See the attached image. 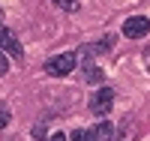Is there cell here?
<instances>
[{
	"mask_svg": "<svg viewBox=\"0 0 150 141\" xmlns=\"http://www.w3.org/2000/svg\"><path fill=\"white\" fill-rule=\"evenodd\" d=\"M75 63H78V57L72 54V51H66V54H57L45 63V72L51 75V78H63V75H69L75 69Z\"/></svg>",
	"mask_w": 150,
	"mask_h": 141,
	"instance_id": "1",
	"label": "cell"
},
{
	"mask_svg": "<svg viewBox=\"0 0 150 141\" xmlns=\"http://www.w3.org/2000/svg\"><path fill=\"white\" fill-rule=\"evenodd\" d=\"M111 105H114V90H111V87H99V90L90 96V111H93V117H108Z\"/></svg>",
	"mask_w": 150,
	"mask_h": 141,
	"instance_id": "2",
	"label": "cell"
},
{
	"mask_svg": "<svg viewBox=\"0 0 150 141\" xmlns=\"http://www.w3.org/2000/svg\"><path fill=\"white\" fill-rule=\"evenodd\" d=\"M147 30H150V18H144V15H132V18L123 21V33L129 39H141Z\"/></svg>",
	"mask_w": 150,
	"mask_h": 141,
	"instance_id": "3",
	"label": "cell"
},
{
	"mask_svg": "<svg viewBox=\"0 0 150 141\" xmlns=\"http://www.w3.org/2000/svg\"><path fill=\"white\" fill-rule=\"evenodd\" d=\"M0 45H3V51H9L12 57H21V54H24V48H21V42H18L15 36H12V33H6V39L0 42Z\"/></svg>",
	"mask_w": 150,
	"mask_h": 141,
	"instance_id": "4",
	"label": "cell"
},
{
	"mask_svg": "<svg viewBox=\"0 0 150 141\" xmlns=\"http://www.w3.org/2000/svg\"><path fill=\"white\" fill-rule=\"evenodd\" d=\"M69 141H99V132H96V126L93 129H75L69 135Z\"/></svg>",
	"mask_w": 150,
	"mask_h": 141,
	"instance_id": "5",
	"label": "cell"
},
{
	"mask_svg": "<svg viewBox=\"0 0 150 141\" xmlns=\"http://www.w3.org/2000/svg\"><path fill=\"white\" fill-rule=\"evenodd\" d=\"M57 6H63V9H69V12H75L78 9V0H54Z\"/></svg>",
	"mask_w": 150,
	"mask_h": 141,
	"instance_id": "6",
	"label": "cell"
},
{
	"mask_svg": "<svg viewBox=\"0 0 150 141\" xmlns=\"http://www.w3.org/2000/svg\"><path fill=\"white\" fill-rule=\"evenodd\" d=\"M6 72H9V63H6V54H3V51H0V78H3Z\"/></svg>",
	"mask_w": 150,
	"mask_h": 141,
	"instance_id": "7",
	"label": "cell"
},
{
	"mask_svg": "<svg viewBox=\"0 0 150 141\" xmlns=\"http://www.w3.org/2000/svg\"><path fill=\"white\" fill-rule=\"evenodd\" d=\"M6 123H9V111L0 105V129H6Z\"/></svg>",
	"mask_w": 150,
	"mask_h": 141,
	"instance_id": "8",
	"label": "cell"
},
{
	"mask_svg": "<svg viewBox=\"0 0 150 141\" xmlns=\"http://www.w3.org/2000/svg\"><path fill=\"white\" fill-rule=\"evenodd\" d=\"M87 81H99V69L96 66H87Z\"/></svg>",
	"mask_w": 150,
	"mask_h": 141,
	"instance_id": "9",
	"label": "cell"
},
{
	"mask_svg": "<svg viewBox=\"0 0 150 141\" xmlns=\"http://www.w3.org/2000/svg\"><path fill=\"white\" fill-rule=\"evenodd\" d=\"M48 141H69V138H66L63 132H54V135H51V138H48Z\"/></svg>",
	"mask_w": 150,
	"mask_h": 141,
	"instance_id": "10",
	"label": "cell"
},
{
	"mask_svg": "<svg viewBox=\"0 0 150 141\" xmlns=\"http://www.w3.org/2000/svg\"><path fill=\"white\" fill-rule=\"evenodd\" d=\"M6 33H9V30L3 27V24H0V42H3V39H6Z\"/></svg>",
	"mask_w": 150,
	"mask_h": 141,
	"instance_id": "11",
	"label": "cell"
}]
</instances>
